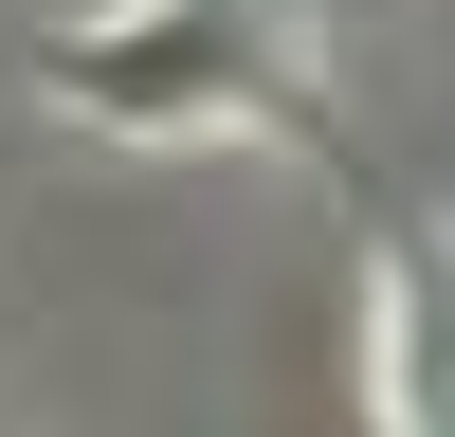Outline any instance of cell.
I'll use <instances>...</instances> for the list:
<instances>
[{"label":"cell","mask_w":455,"mask_h":437,"mask_svg":"<svg viewBox=\"0 0 455 437\" xmlns=\"http://www.w3.org/2000/svg\"><path fill=\"white\" fill-rule=\"evenodd\" d=\"M291 0H109L92 36H55V109H92L109 146H237L291 128Z\"/></svg>","instance_id":"1"},{"label":"cell","mask_w":455,"mask_h":437,"mask_svg":"<svg viewBox=\"0 0 455 437\" xmlns=\"http://www.w3.org/2000/svg\"><path fill=\"white\" fill-rule=\"evenodd\" d=\"M364 401H383V437H455V255L437 237H401L364 291Z\"/></svg>","instance_id":"2"}]
</instances>
